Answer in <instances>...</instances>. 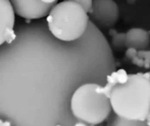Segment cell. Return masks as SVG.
I'll list each match as a JSON object with an SVG mask.
<instances>
[{
	"label": "cell",
	"mask_w": 150,
	"mask_h": 126,
	"mask_svg": "<svg viewBox=\"0 0 150 126\" xmlns=\"http://www.w3.org/2000/svg\"><path fill=\"white\" fill-rule=\"evenodd\" d=\"M15 15L29 22L47 18L57 1L42 0H13L11 1Z\"/></svg>",
	"instance_id": "cell-6"
},
{
	"label": "cell",
	"mask_w": 150,
	"mask_h": 126,
	"mask_svg": "<svg viewBox=\"0 0 150 126\" xmlns=\"http://www.w3.org/2000/svg\"><path fill=\"white\" fill-rule=\"evenodd\" d=\"M126 56L128 59H130L131 61H133L138 56V51H136L133 48H127V50L126 52Z\"/></svg>",
	"instance_id": "cell-12"
},
{
	"label": "cell",
	"mask_w": 150,
	"mask_h": 126,
	"mask_svg": "<svg viewBox=\"0 0 150 126\" xmlns=\"http://www.w3.org/2000/svg\"><path fill=\"white\" fill-rule=\"evenodd\" d=\"M106 126H150V113L148 118L142 122H127L118 118L112 114L106 122Z\"/></svg>",
	"instance_id": "cell-9"
},
{
	"label": "cell",
	"mask_w": 150,
	"mask_h": 126,
	"mask_svg": "<svg viewBox=\"0 0 150 126\" xmlns=\"http://www.w3.org/2000/svg\"><path fill=\"white\" fill-rule=\"evenodd\" d=\"M15 16L11 1L0 0V47L15 36Z\"/></svg>",
	"instance_id": "cell-7"
},
{
	"label": "cell",
	"mask_w": 150,
	"mask_h": 126,
	"mask_svg": "<svg viewBox=\"0 0 150 126\" xmlns=\"http://www.w3.org/2000/svg\"><path fill=\"white\" fill-rule=\"evenodd\" d=\"M112 114L127 122H142L150 113V80L145 73L129 74L125 83L107 94Z\"/></svg>",
	"instance_id": "cell-2"
},
{
	"label": "cell",
	"mask_w": 150,
	"mask_h": 126,
	"mask_svg": "<svg viewBox=\"0 0 150 126\" xmlns=\"http://www.w3.org/2000/svg\"><path fill=\"white\" fill-rule=\"evenodd\" d=\"M145 74H146L147 77H148V78H149V80H150V71H149V72H146Z\"/></svg>",
	"instance_id": "cell-13"
},
{
	"label": "cell",
	"mask_w": 150,
	"mask_h": 126,
	"mask_svg": "<svg viewBox=\"0 0 150 126\" xmlns=\"http://www.w3.org/2000/svg\"><path fill=\"white\" fill-rule=\"evenodd\" d=\"M45 22L47 31L55 39L71 43L84 36L90 25V18L77 0H69L57 2Z\"/></svg>",
	"instance_id": "cell-3"
},
{
	"label": "cell",
	"mask_w": 150,
	"mask_h": 126,
	"mask_svg": "<svg viewBox=\"0 0 150 126\" xmlns=\"http://www.w3.org/2000/svg\"><path fill=\"white\" fill-rule=\"evenodd\" d=\"M78 4L84 9V11L89 14L91 8H92V4H93V1L91 0H77Z\"/></svg>",
	"instance_id": "cell-11"
},
{
	"label": "cell",
	"mask_w": 150,
	"mask_h": 126,
	"mask_svg": "<svg viewBox=\"0 0 150 126\" xmlns=\"http://www.w3.org/2000/svg\"><path fill=\"white\" fill-rule=\"evenodd\" d=\"M112 36V45L115 49H122L126 46V33H118L114 32Z\"/></svg>",
	"instance_id": "cell-10"
},
{
	"label": "cell",
	"mask_w": 150,
	"mask_h": 126,
	"mask_svg": "<svg viewBox=\"0 0 150 126\" xmlns=\"http://www.w3.org/2000/svg\"><path fill=\"white\" fill-rule=\"evenodd\" d=\"M115 70L112 48L91 21L71 43L55 39L45 21L18 24L0 47V126H90L73 118L71 96L87 82L105 86Z\"/></svg>",
	"instance_id": "cell-1"
},
{
	"label": "cell",
	"mask_w": 150,
	"mask_h": 126,
	"mask_svg": "<svg viewBox=\"0 0 150 126\" xmlns=\"http://www.w3.org/2000/svg\"><path fill=\"white\" fill-rule=\"evenodd\" d=\"M89 18L90 21L100 31L101 29H112L119 21L118 4L112 0L93 1Z\"/></svg>",
	"instance_id": "cell-5"
},
{
	"label": "cell",
	"mask_w": 150,
	"mask_h": 126,
	"mask_svg": "<svg viewBox=\"0 0 150 126\" xmlns=\"http://www.w3.org/2000/svg\"><path fill=\"white\" fill-rule=\"evenodd\" d=\"M69 108L76 121L90 126H99L107 122L112 114L103 85L95 82H87L78 87L71 96Z\"/></svg>",
	"instance_id": "cell-4"
},
{
	"label": "cell",
	"mask_w": 150,
	"mask_h": 126,
	"mask_svg": "<svg viewBox=\"0 0 150 126\" xmlns=\"http://www.w3.org/2000/svg\"><path fill=\"white\" fill-rule=\"evenodd\" d=\"M150 44L149 32L142 28L134 27L126 32V46L136 51L146 50Z\"/></svg>",
	"instance_id": "cell-8"
}]
</instances>
